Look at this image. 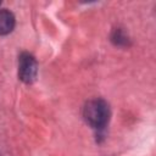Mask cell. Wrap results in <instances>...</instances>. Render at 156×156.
<instances>
[{
  "instance_id": "obj_2",
  "label": "cell",
  "mask_w": 156,
  "mask_h": 156,
  "mask_svg": "<svg viewBox=\"0 0 156 156\" xmlns=\"http://www.w3.org/2000/svg\"><path fill=\"white\" fill-rule=\"evenodd\" d=\"M38 72V65L35 58L28 54L23 52L20 55L18 60V77L24 83H32L34 82Z\"/></svg>"
},
{
  "instance_id": "obj_3",
  "label": "cell",
  "mask_w": 156,
  "mask_h": 156,
  "mask_svg": "<svg viewBox=\"0 0 156 156\" xmlns=\"http://www.w3.org/2000/svg\"><path fill=\"white\" fill-rule=\"evenodd\" d=\"M15 27V16L9 10L0 11V35H6Z\"/></svg>"
},
{
  "instance_id": "obj_1",
  "label": "cell",
  "mask_w": 156,
  "mask_h": 156,
  "mask_svg": "<svg viewBox=\"0 0 156 156\" xmlns=\"http://www.w3.org/2000/svg\"><path fill=\"white\" fill-rule=\"evenodd\" d=\"M83 116L85 121L94 128L104 127L110 116L108 105L101 99H94L85 104L83 110Z\"/></svg>"
}]
</instances>
